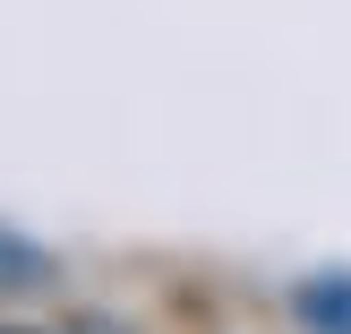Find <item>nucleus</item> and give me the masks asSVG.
Masks as SVG:
<instances>
[{
  "label": "nucleus",
  "instance_id": "obj_1",
  "mask_svg": "<svg viewBox=\"0 0 351 334\" xmlns=\"http://www.w3.org/2000/svg\"><path fill=\"white\" fill-rule=\"evenodd\" d=\"M291 318L308 334H351V274H308L291 291Z\"/></svg>",
  "mask_w": 351,
  "mask_h": 334
},
{
  "label": "nucleus",
  "instance_id": "obj_2",
  "mask_svg": "<svg viewBox=\"0 0 351 334\" xmlns=\"http://www.w3.org/2000/svg\"><path fill=\"white\" fill-rule=\"evenodd\" d=\"M43 274H51V257L34 249V240L0 232V291H26V283H43Z\"/></svg>",
  "mask_w": 351,
  "mask_h": 334
},
{
  "label": "nucleus",
  "instance_id": "obj_3",
  "mask_svg": "<svg viewBox=\"0 0 351 334\" xmlns=\"http://www.w3.org/2000/svg\"><path fill=\"white\" fill-rule=\"evenodd\" d=\"M0 334H26V326H0Z\"/></svg>",
  "mask_w": 351,
  "mask_h": 334
}]
</instances>
